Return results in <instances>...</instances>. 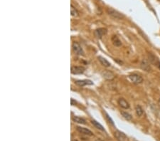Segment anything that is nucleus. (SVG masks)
Instances as JSON below:
<instances>
[{"instance_id": "nucleus-1", "label": "nucleus", "mask_w": 160, "mask_h": 141, "mask_svg": "<svg viewBox=\"0 0 160 141\" xmlns=\"http://www.w3.org/2000/svg\"><path fill=\"white\" fill-rule=\"evenodd\" d=\"M107 13H108L111 17L116 19H122L125 16L121 14L120 12H117V10L113 9V8H108L107 9Z\"/></svg>"}, {"instance_id": "nucleus-2", "label": "nucleus", "mask_w": 160, "mask_h": 141, "mask_svg": "<svg viewBox=\"0 0 160 141\" xmlns=\"http://www.w3.org/2000/svg\"><path fill=\"white\" fill-rule=\"evenodd\" d=\"M128 78L129 79V81L131 82H132L133 83H135V84H139V83H141L143 81L142 77L140 76V75H137V74L129 75L128 76Z\"/></svg>"}, {"instance_id": "nucleus-3", "label": "nucleus", "mask_w": 160, "mask_h": 141, "mask_svg": "<svg viewBox=\"0 0 160 141\" xmlns=\"http://www.w3.org/2000/svg\"><path fill=\"white\" fill-rule=\"evenodd\" d=\"M72 47H73V49L75 53H76L78 55H83V54H84L83 50L82 49V47L81 46V45H80L78 42H73Z\"/></svg>"}, {"instance_id": "nucleus-4", "label": "nucleus", "mask_w": 160, "mask_h": 141, "mask_svg": "<svg viewBox=\"0 0 160 141\" xmlns=\"http://www.w3.org/2000/svg\"><path fill=\"white\" fill-rule=\"evenodd\" d=\"M86 68L83 66H72L71 73L73 74H81L85 71Z\"/></svg>"}, {"instance_id": "nucleus-5", "label": "nucleus", "mask_w": 160, "mask_h": 141, "mask_svg": "<svg viewBox=\"0 0 160 141\" xmlns=\"http://www.w3.org/2000/svg\"><path fill=\"white\" fill-rule=\"evenodd\" d=\"M107 32H108V31H107L106 29H105V28H99V29H96L94 31V34L98 39H101L104 35H105L107 34Z\"/></svg>"}, {"instance_id": "nucleus-6", "label": "nucleus", "mask_w": 160, "mask_h": 141, "mask_svg": "<svg viewBox=\"0 0 160 141\" xmlns=\"http://www.w3.org/2000/svg\"><path fill=\"white\" fill-rule=\"evenodd\" d=\"M140 66H141L142 69H143L144 70H145V71H147V72H149L151 70V67H150L149 63L148 62V61L147 59H143L141 61Z\"/></svg>"}, {"instance_id": "nucleus-7", "label": "nucleus", "mask_w": 160, "mask_h": 141, "mask_svg": "<svg viewBox=\"0 0 160 141\" xmlns=\"http://www.w3.org/2000/svg\"><path fill=\"white\" fill-rule=\"evenodd\" d=\"M76 129L81 134H83V135H89V136H92L93 135V132H91L90 130L87 129V128H83V127H76Z\"/></svg>"}, {"instance_id": "nucleus-8", "label": "nucleus", "mask_w": 160, "mask_h": 141, "mask_svg": "<svg viewBox=\"0 0 160 141\" xmlns=\"http://www.w3.org/2000/svg\"><path fill=\"white\" fill-rule=\"evenodd\" d=\"M75 83L79 86H88V85H93V83L92 81L90 80H79V81H76L75 82Z\"/></svg>"}, {"instance_id": "nucleus-9", "label": "nucleus", "mask_w": 160, "mask_h": 141, "mask_svg": "<svg viewBox=\"0 0 160 141\" xmlns=\"http://www.w3.org/2000/svg\"><path fill=\"white\" fill-rule=\"evenodd\" d=\"M115 137L117 139L118 141H125L127 139V136L125 133L122 132H120L119 130H117L115 133Z\"/></svg>"}, {"instance_id": "nucleus-10", "label": "nucleus", "mask_w": 160, "mask_h": 141, "mask_svg": "<svg viewBox=\"0 0 160 141\" xmlns=\"http://www.w3.org/2000/svg\"><path fill=\"white\" fill-rule=\"evenodd\" d=\"M118 104H119V106L121 108H122L124 109H128L129 108V103L126 100H125L124 98H120L118 100Z\"/></svg>"}, {"instance_id": "nucleus-11", "label": "nucleus", "mask_w": 160, "mask_h": 141, "mask_svg": "<svg viewBox=\"0 0 160 141\" xmlns=\"http://www.w3.org/2000/svg\"><path fill=\"white\" fill-rule=\"evenodd\" d=\"M102 75L105 78L108 79V80H112L115 77L114 74L112 72L109 71V70H105V71H103L102 73Z\"/></svg>"}, {"instance_id": "nucleus-12", "label": "nucleus", "mask_w": 160, "mask_h": 141, "mask_svg": "<svg viewBox=\"0 0 160 141\" xmlns=\"http://www.w3.org/2000/svg\"><path fill=\"white\" fill-rule=\"evenodd\" d=\"M98 59L99 61L100 62V63L103 66H105V67H110V63L108 60H107V59H105V58H103L102 56H98Z\"/></svg>"}, {"instance_id": "nucleus-13", "label": "nucleus", "mask_w": 160, "mask_h": 141, "mask_svg": "<svg viewBox=\"0 0 160 141\" xmlns=\"http://www.w3.org/2000/svg\"><path fill=\"white\" fill-rule=\"evenodd\" d=\"M72 120L75 122V123H80V124H86V120L83 119V118H81V117H78V116H74Z\"/></svg>"}, {"instance_id": "nucleus-14", "label": "nucleus", "mask_w": 160, "mask_h": 141, "mask_svg": "<svg viewBox=\"0 0 160 141\" xmlns=\"http://www.w3.org/2000/svg\"><path fill=\"white\" fill-rule=\"evenodd\" d=\"M112 41L113 43V44L115 46H120L122 45V42L121 41L118 39V37L117 36H113L112 38Z\"/></svg>"}, {"instance_id": "nucleus-15", "label": "nucleus", "mask_w": 160, "mask_h": 141, "mask_svg": "<svg viewBox=\"0 0 160 141\" xmlns=\"http://www.w3.org/2000/svg\"><path fill=\"white\" fill-rule=\"evenodd\" d=\"M91 123H92V124H93L95 128H97L98 129H99V130H102V131H105V129H104V128L102 127V125H100L98 122H97V121H92Z\"/></svg>"}, {"instance_id": "nucleus-16", "label": "nucleus", "mask_w": 160, "mask_h": 141, "mask_svg": "<svg viewBox=\"0 0 160 141\" xmlns=\"http://www.w3.org/2000/svg\"><path fill=\"white\" fill-rule=\"evenodd\" d=\"M121 114L124 118L126 119L127 121H131L132 119V116L127 112H121Z\"/></svg>"}, {"instance_id": "nucleus-17", "label": "nucleus", "mask_w": 160, "mask_h": 141, "mask_svg": "<svg viewBox=\"0 0 160 141\" xmlns=\"http://www.w3.org/2000/svg\"><path fill=\"white\" fill-rule=\"evenodd\" d=\"M135 110H136V113L138 116H142L143 115V109L142 108V107L140 106H137L135 107Z\"/></svg>"}, {"instance_id": "nucleus-18", "label": "nucleus", "mask_w": 160, "mask_h": 141, "mask_svg": "<svg viewBox=\"0 0 160 141\" xmlns=\"http://www.w3.org/2000/svg\"><path fill=\"white\" fill-rule=\"evenodd\" d=\"M70 13H71V15L73 16H78L79 15L78 12L75 9V8L73 5L70 6Z\"/></svg>"}, {"instance_id": "nucleus-19", "label": "nucleus", "mask_w": 160, "mask_h": 141, "mask_svg": "<svg viewBox=\"0 0 160 141\" xmlns=\"http://www.w3.org/2000/svg\"><path fill=\"white\" fill-rule=\"evenodd\" d=\"M105 115H106V118H107V119H108V121H109V123H110L113 125H114V123H113V121L111 119V118L108 115V114L107 113H105Z\"/></svg>"}, {"instance_id": "nucleus-20", "label": "nucleus", "mask_w": 160, "mask_h": 141, "mask_svg": "<svg viewBox=\"0 0 160 141\" xmlns=\"http://www.w3.org/2000/svg\"><path fill=\"white\" fill-rule=\"evenodd\" d=\"M70 102H71V105H72V106H74V105H75V103H76V101H74L73 98H71Z\"/></svg>"}, {"instance_id": "nucleus-21", "label": "nucleus", "mask_w": 160, "mask_h": 141, "mask_svg": "<svg viewBox=\"0 0 160 141\" xmlns=\"http://www.w3.org/2000/svg\"><path fill=\"white\" fill-rule=\"evenodd\" d=\"M95 141H103V140H102L101 139H100V138H98V139H97Z\"/></svg>"}, {"instance_id": "nucleus-22", "label": "nucleus", "mask_w": 160, "mask_h": 141, "mask_svg": "<svg viewBox=\"0 0 160 141\" xmlns=\"http://www.w3.org/2000/svg\"><path fill=\"white\" fill-rule=\"evenodd\" d=\"M72 141H78L77 140H72Z\"/></svg>"}]
</instances>
